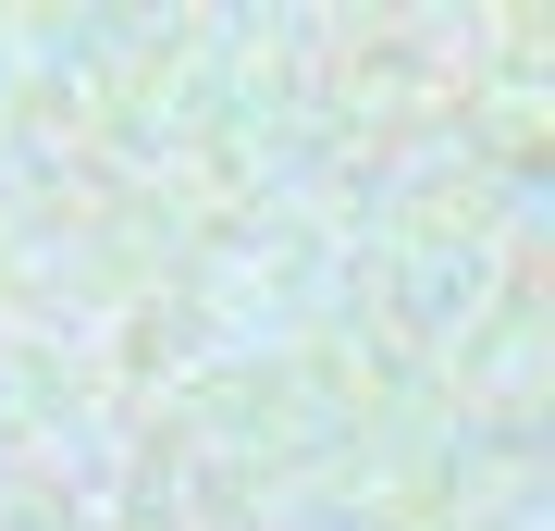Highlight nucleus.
I'll return each mask as SVG.
<instances>
[]
</instances>
